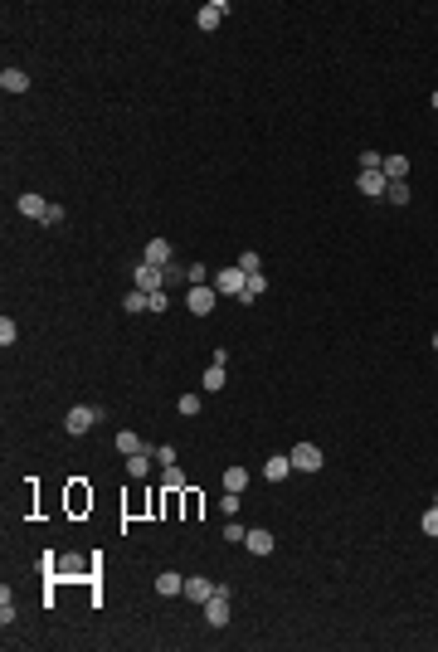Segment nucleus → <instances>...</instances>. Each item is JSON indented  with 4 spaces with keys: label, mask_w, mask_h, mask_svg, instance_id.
<instances>
[{
    "label": "nucleus",
    "mask_w": 438,
    "mask_h": 652,
    "mask_svg": "<svg viewBox=\"0 0 438 652\" xmlns=\"http://www.w3.org/2000/svg\"><path fill=\"white\" fill-rule=\"evenodd\" d=\"M205 618H209L214 628L229 623V584H214V594L205 599Z\"/></svg>",
    "instance_id": "1"
},
{
    "label": "nucleus",
    "mask_w": 438,
    "mask_h": 652,
    "mask_svg": "<svg viewBox=\"0 0 438 652\" xmlns=\"http://www.w3.org/2000/svg\"><path fill=\"white\" fill-rule=\"evenodd\" d=\"M214 292H229V297H244L249 292V273L234 263V268H224V273H214Z\"/></svg>",
    "instance_id": "2"
},
{
    "label": "nucleus",
    "mask_w": 438,
    "mask_h": 652,
    "mask_svg": "<svg viewBox=\"0 0 438 652\" xmlns=\"http://www.w3.org/2000/svg\"><path fill=\"white\" fill-rule=\"evenodd\" d=\"M97 419H102V409H93V404H73V409L64 414V428H69V433H88Z\"/></svg>",
    "instance_id": "3"
},
{
    "label": "nucleus",
    "mask_w": 438,
    "mask_h": 652,
    "mask_svg": "<svg viewBox=\"0 0 438 652\" xmlns=\"http://www.w3.org/2000/svg\"><path fill=\"white\" fill-rule=\"evenodd\" d=\"M214 302H219V292H214V288H205V283H195V288L185 292V307H190L195 316H209V312H214Z\"/></svg>",
    "instance_id": "4"
},
{
    "label": "nucleus",
    "mask_w": 438,
    "mask_h": 652,
    "mask_svg": "<svg viewBox=\"0 0 438 652\" xmlns=\"http://www.w3.org/2000/svg\"><path fill=\"white\" fill-rule=\"evenodd\" d=\"M288 458H292L297 472H321V448H316V443H292Z\"/></svg>",
    "instance_id": "5"
},
{
    "label": "nucleus",
    "mask_w": 438,
    "mask_h": 652,
    "mask_svg": "<svg viewBox=\"0 0 438 652\" xmlns=\"http://www.w3.org/2000/svg\"><path fill=\"white\" fill-rule=\"evenodd\" d=\"M132 283H137L141 292H161V288H166V268H151V263H137V273H132Z\"/></svg>",
    "instance_id": "6"
},
{
    "label": "nucleus",
    "mask_w": 438,
    "mask_h": 652,
    "mask_svg": "<svg viewBox=\"0 0 438 652\" xmlns=\"http://www.w3.org/2000/svg\"><path fill=\"white\" fill-rule=\"evenodd\" d=\"M171 253H176V248H171L166 239H151L146 253H141V263H151V268H171Z\"/></svg>",
    "instance_id": "7"
},
{
    "label": "nucleus",
    "mask_w": 438,
    "mask_h": 652,
    "mask_svg": "<svg viewBox=\"0 0 438 652\" xmlns=\"http://www.w3.org/2000/svg\"><path fill=\"white\" fill-rule=\"evenodd\" d=\"M244 550H249V555H273V531L253 526V531L244 535Z\"/></svg>",
    "instance_id": "8"
},
{
    "label": "nucleus",
    "mask_w": 438,
    "mask_h": 652,
    "mask_svg": "<svg viewBox=\"0 0 438 652\" xmlns=\"http://www.w3.org/2000/svg\"><path fill=\"white\" fill-rule=\"evenodd\" d=\"M224 15H229V5H224V0H209V5H200L195 25H200V30H214L219 20H224Z\"/></svg>",
    "instance_id": "9"
},
{
    "label": "nucleus",
    "mask_w": 438,
    "mask_h": 652,
    "mask_svg": "<svg viewBox=\"0 0 438 652\" xmlns=\"http://www.w3.org/2000/svg\"><path fill=\"white\" fill-rule=\"evenodd\" d=\"M390 190V181H385V171H360V195H370V200H380Z\"/></svg>",
    "instance_id": "10"
},
{
    "label": "nucleus",
    "mask_w": 438,
    "mask_h": 652,
    "mask_svg": "<svg viewBox=\"0 0 438 652\" xmlns=\"http://www.w3.org/2000/svg\"><path fill=\"white\" fill-rule=\"evenodd\" d=\"M15 209L25 214V220H44V214H49V200L30 190V195H20V205H15Z\"/></svg>",
    "instance_id": "11"
},
{
    "label": "nucleus",
    "mask_w": 438,
    "mask_h": 652,
    "mask_svg": "<svg viewBox=\"0 0 438 652\" xmlns=\"http://www.w3.org/2000/svg\"><path fill=\"white\" fill-rule=\"evenodd\" d=\"M156 594H166V599H176V594H185V579H181L176 570H166V574H156Z\"/></svg>",
    "instance_id": "12"
},
{
    "label": "nucleus",
    "mask_w": 438,
    "mask_h": 652,
    "mask_svg": "<svg viewBox=\"0 0 438 652\" xmlns=\"http://www.w3.org/2000/svg\"><path fill=\"white\" fill-rule=\"evenodd\" d=\"M0 88H5V93H30V73L25 69H5V73H0Z\"/></svg>",
    "instance_id": "13"
},
{
    "label": "nucleus",
    "mask_w": 438,
    "mask_h": 652,
    "mask_svg": "<svg viewBox=\"0 0 438 652\" xmlns=\"http://www.w3.org/2000/svg\"><path fill=\"white\" fill-rule=\"evenodd\" d=\"M380 171H385V181H404L409 176V156L400 151V156H385V166H380Z\"/></svg>",
    "instance_id": "14"
},
{
    "label": "nucleus",
    "mask_w": 438,
    "mask_h": 652,
    "mask_svg": "<svg viewBox=\"0 0 438 652\" xmlns=\"http://www.w3.org/2000/svg\"><path fill=\"white\" fill-rule=\"evenodd\" d=\"M288 472H292V458H283V453H278V458H268V463H263V477H268V482H283Z\"/></svg>",
    "instance_id": "15"
},
{
    "label": "nucleus",
    "mask_w": 438,
    "mask_h": 652,
    "mask_svg": "<svg viewBox=\"0 0 438 652\" xmlns=\"http://www.w3.org/2000/svg\"><path fill=\"white\" fill-rule=\"evenodd\" d=\"M113 443H117V453H122V458H132V453H146V443L137 439V433H132V428H122V433H117V439H113Z\"/></svg>",
    "instance_id": "16"
},
{
    "label": "nucleus",
    "mask_w": 438,
    "mask_h": 652,
    "mask_svg": "<svg viewBox=\"0 0 438 652\" xmlns=\"http://www.w3.org/2000/svg\"><path fill=\"white\" fill-rule=\"evenodd\" d=\"M219 482H224V492H244V487H249V472H244V467H224V477H219Z\"/></svg>",
    "instance_id": "17"
},
{
    "label": "nucleus",
    "mask_w": 438,
    "mask_h": 652,
    "mask_svg": "<svg viewBox=\"0 0 438 652\" xmlns=\"http://www.w3.org/2000/svg\"><path fill=\"white\" fill-rule=\"evenodd\" d=\"M209 594H214V584H209V579H185V599H195V604H205V599H209Z\"/></svg>",
    "instance_id": "18"
},
{
    "label": "nucleus",
    "mask_w": 438,
    "mask_h": 652,
    "mask_svg": "<svg viewBox=\"0 0 438 652\" xmlns=\"http://www.w3.org/2000/svg\"><path fill=\"white\" fill-rule=\"evenodd\" d=\"M385 200H390L395 209H404V205H409V185H404V181H390V190H385Z\"/></svg>",
    "instance_id": "19"
},
{
    "label": "nucleus",
    "mask_w": 438,
    "mask_h": 652,
    "mask_svg": "<svg viewBox=\"0 0 438 652\" xmlns=\"http://www.w3.org/2000/svg\"><path fill=\"white\" fill-rule=\"evenodd\" d=\"M151 472V453H132L127 458V477H146Z\"/></svg>",
    "instance_id": "20"
},
{
    "label": "nucleus",
    "mask_w": 438,
    "mask_h": 652,
    "mask_svg": "<svg viewBox=\"0 0 438 652\" xmlns=\"http://www.w3.org/2000/svg\"><path fill=\"white\" fill-rule=\"evenodd\" d=\"M205 390H224V365H205Z\"/></svg>",
    "instance_id": "21"
},
{
    "label": "nucleus",
    "mask_w": 438,
    "mask_h": 652,
    "mask_svg": "<svg viewBox=\"0 0 438 652\" xmlns=\"http://www.w3.org/2000/svg\"><path fill=\"white\" fill-rule=\"evenodd\" d=\"M0 623H15V599H10V589H0Z\"/></svg>",
    "instance_id": "22"
},
{
    "label": "nucleus",
    "mask_w": 438,
    "mask_h": 652,
    "mask_svg": "<svg viewBox=\"0 0 438 652\" xmlns=\"http://www.w3.org/2000/svg\"><path fill=\"white\" fill-rule=\"evenodd\" d=\"M122 307H127V316H137V312H146V292H141V288H132Z\"/></svg>",
    "instance_id": "23"
},
{
    "label": "nucleus",
    "mask_w": 438,
    "mask_h": 652,
    "mask_svg": "<svg viewBox=\"0 0 438 652\" xmlns=\"http://www.w3.org/2000/svg\"><path fill=\"white\" fill-rule=\"evenodd\" d=\"M146 312H171V297H166V288H161V292H146Z\"/></svg>",
    "instance_id": "24"
},
{
    "label": "nucleus",
    "mask_w": 438,
    "mask_h": 652,
    "mask_svg": "<svg viewBox=\"0 0 438 652\" xmlns=\"http://www.w3.org/2000/svg\"><path fill=\"white\" fill-rule=\"evenodd\" d=\"M161 472H166V477H161V482H166V487H171V492H181V487H185V472H181L176 463H171V467H161Z\"/></svg>",
    "instance_id": "25"
},
{
    "label": "nucleus",
    "mask_w": 438,
    "mask_h": 652,
    "mask_svg": "<svg viewBox=\"0 0 438 652\" xmlns=\"http://www.w3.org/2000/svg\"><path fill=\"white\" fill-rule=\"evenodd\" d=\"M244 521H224V540H229V546H244Z\"/></svg>",
    "instance_id": "26"
},
{
    "label": "nucleus",
    "mask_w": 438,
    "mask_h": 652,
    "mask_svg": "<svg viewBox=\"0 0 438 652\" xmlns=\"http://www.w3.org/2000/svg\"><path fill=\"white\" fill-rule=\"evenodd\" d=\"M239 268H244V273H263V258H258L253 248H244V258H239Z\"/></svg>",
    "instance_id": "27"
},
{
    "label": "nucleus",
    "mask_w": 438,
    "mask_h": 652,
    "mask_svg": "<svg viewBox=\"0 0 438 652\" xmlns=\"http://www.w3.org/2000/svg\"><path fill=\"white\" fill-rule=\"evenodd\" d=\"M15 336H20V326L5 316V321H0V346H15Z\"/></svg>",
    "instance_id": "28"
},
{
    "label": "nucleus",
    "mask_w": 438,
    "mask_h": 652,
    "mask_svg": "<svg viewBox=\"0 0 438 652\" xmlns=\"http://www.w3.org/2000/svg\"><path fill=\"white\" fill-rule=\"evenodd\" d=\"M380 166H385V156H380V151H360V171H380Z\"/></svg>",
    "instance_id": "29"
},
{
    "label": "nucleus",
    "mask_w": 438,
    "mask_h": 652,
    "mask_svg": "<svg viewBox=\"0 0 438 652\" xmlns=\"http://www.w3.org/2000/svg\"><path fill=\"white\" fill-rule=\"evenodd\" d=\"M176 409H181V414H200V395H181Z\"/></svg>",
    "instance_id": "30"
},
{
    "label": "nucleus",
    "mask_w": 438,
    "mask_h": 652,
    "mask_svg": "<svg viewBox=\"0 0 438 652\" xmlns=\"http://www.w3.org/2000/svg\"><path fill=\"white\" fill-rule=\"evenodd\" d=\"M419 526H424V535H438V507H428V511H424V521H419Z\"/></svg>",
    "instance_id": "31"
},
{
    "label": "nucleus",
    "mask_w": 438,
    "mask_h": 652,
    "mask_svg": "<svg viewBox=\"0 0 438 652\" xmlns=\"http://www.w3.org/2000/svg\"><path fill=\"white\" fill-rule=\"evenodd\" d=\"M151 458H156V463H161V467H171V463H176V448H171V443H161V448H156V453H151Z\"/></svg>",
    "instance_id": "32"
},
{
    "label": "nucleus",
    "mask_w": 438,
    "mask_h": 652,
    "mask_svg": "<svg viewBox=\"0 0 438 652\" xmlns=\"http://www.w3.org/2000/svg\"><path fill=\"white\" fill-rule=\"evenodd\" d=\"M219 511H224V516H234V511H239V492H224V502H219Z\"/></svg>",
    "instance_id": "33"
},
{
    "label": "nucleus",
    "mask_w": 438,
    "mask_h": 652,
    "mask_svg": "<svg viewBox=\"0 0 438 652\" xmlns=\"http://www.w3.org/2000/svg\"><path fill=\"white\" fill-rule=\"evenodd\" d=\"M263 288H268V278H263V273H249V297H258Z\"/></svg>",
    "instance_id": "34"
},
{
    "label": "nucleus",
    "mask_w": 438,
    "mask_h": 652,
    "mask_svg": "<svg viewBox=\"0 0 438 652\" xmlns=\"http://www.w3.org/2000/svg\"><path fill=\"white\" fill-rule=\"evenodd\" d=\"M428 102H433V113H438V93H433V97H428Z\"/></svg>",
    "instance_id": "35"
},
{
    "label": "nucleus",
    "mask_w": 438,
    "mask_h": 652,
    "mask_svg": "<svg viewBox=\"0 0 438 652\" xmlns=\"http://www.w3.org/2000/svg\"><path fill=\"white\" fill-rule=\"evenodd\" d=\"M433 507H438V492H433Z\"/></svg>",
    "instance_id": "36"
},
{
    "label": "nucleus",
    "mask_w": 438,
    "mask_h": 652,
    "mask_svg": "<svg viewBox=\"0 0 438 652\" xmlns=\"http://www.w3.org/2000/svg\"><path fill=\"white\" fill-rule=\"evenodd\" d=\"M433 351H438V336H433Z\"/></svg>",
    "instance_id": "37"
}]
</instances>
